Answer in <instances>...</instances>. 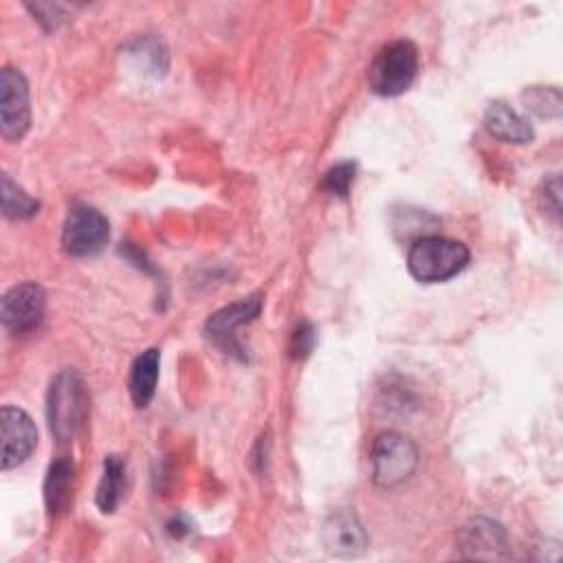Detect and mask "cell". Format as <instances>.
<instances>
[{"instance_id":"cell-1","label":"cell","mask_w":563,"mask_h":563,"mask_svg":"<svg viewBox=\"0 0 563 563\" xmlns=\"http://www.w3.org/2000/svg\"><path fill=\"white\" fill-rule=\"evenodd\" d=\"M471 253L466 244L442 235H420L407 253V268L422 284H438L466 268Z\"/></svg>"},{"instance_id":"cell-2","label":"cell","mask_w":563,"mask_h":563,"mask_svg":"<svg viewBox=\"0 0 563 563\" xmlns=\"http://www.w3.org/2000/svg\"><path fill=\"white\" fill-rule=\"evenodd\" d=\"M86 413H88V394H86L84 378L79 376L77 369H62L53 378L46 396V418H48L51 433L59 442L73 440L79 433L86 420Z\"/></svg>"},{"instance_id":"cell-3","label":"cell","mask_w":563,"mask_h":563,"mask_svg":"<svg viewBox=\"0 0 563 563\" xmlns=\"http://www.w3.org/2000/svg\"><path fill=\"white\" fill-rule=\"evenodd\" d=\"M418 75V48L409 40H394L385 44L367 70L372 92L380 97L402 95Z\"/></svg>"},{"instance_id":"cell-4","label":"cell","mask_w":563,"mask_h":563,"mask_svg":"<svg viewBox=\"0 0 563 563\" xmlns=\"http://www.w3.org/2000/svg\"><path fill=\"white\" fill-rule=\"evenodd\" d=\"M369 464L372 482L380 488H394L413 475L418 466V446L400 431H383L372 442Z\"/></svg>"},{"instance_id":"cell-5","label":"cell","mask_w":563,"mask_h":563,"mask_svg":"<svg viewBox=\"0 0 563 563\" xmlns=\"http://www.w3.org/2000/svg\"><path fill=\"white\" fill-rule=\"evenodd\" d=\"M110 238L106 216L90 205H75L62 229V246L68 255L86 257L99 253Z\"/></svg>"},{"instance_id":"cell-6","label":"cell","mask_w":563,"mask_h":563,"mask_svg":"<svg viewBox=\"0 0 563 563\" xmlns=\"http://www.w3.org/2000/svg\"><path fill=\"white\" fill-rule=\"evenodd\" d=\"M46 292L37 282H22L9 288L0 301L2 325L11 334H31L44 321Z\"/></svg>"},{"instance_id":"cell-7","label":"cell","mask_w":563,"mask_h":563,"mask_svg":"<svg viewBox=\"0 0 563 563\" xmlns=\"http://www.w3.org/2000/svg\"><path fill=\"white\" fill-rule=\"evenodd\" d=\"M31 128L29 84L20 68L0 70V132L7 141H20Z\"/></svg>"},{"instance_id":"cell-8","label":"cell","mask_w":563,"mask_h":563,"mask_svg":"<svg viewBox=\"0 0 563 563\" xmlns=\"http://www.w3.org/2000/svg\"><path fill=\"white\" fill-rule=\"evenodd\" d=\"M2 433V468H15L24 464L37 446V429L31 416L13 405H4L0 411Z\"/></svg>"},{"instance_id":"cell-9","label":"cell","mask_w":563,"mask_h":563,"mask_svg":"<svg viewBox=\"0 0 563 563\" xmlns=\"http://www.w3.org/2000/svg\"><path fill=\"white\" fill-rule=\"evenodd\" d=\"M321 541L334 556H358L367 548V532L358 515L350 508H339L328 515L321 526Z\"/></svg>"},{"instance_id":"cell-10","label":"cell","mask_w":563,"mask_h":563,"mask_svg":"<svg viewBox=\"0 0 563 563\" xmlns=\"http://www.w3.org/2000/svg\"><path fill=\"white\" fill-rule=\"evenodd\" d=\"M457 545L464 556L471 559H506L508 552V537L504 528L490 519H471L462 526Z\"/></svg>"},{"instance_id":"cell-11","label":"cell","mask_w":563,"mask_h":563,"mask_svg":"<svg viewBox=\"0 0 563 563\" xmlns=\"http://www.w3.org/2000/svg\"><path fill=\"white\" fill-rule=\"evenodd\" d=\"M262 312V297L260 295H249L242 297L240 301L220 308L207 319V334L216 343H220L227 350H235V330L249 321H253Z\"/></svg>"},{"instance_id":"cell-12","label":"cell","mask_w":563,"mask_h":563,"mask_svg":"<svg viewBox=\"0 0 563 563\" xmlns=\"http://www.w3.org/2000/svg\"><path fill=\"white\" fill-rule=\"evenodd\" d=\"M484 128L490 136L504 143L523 145L534 139V130L526 117H521L515 108H510L504 101L488 103L484 112Z\"/></svg>"},{"instance_id":"cell-13","label":"cell","mask_w":563,"mask_h":563,"mask_svg":"<svg viewBox=\"0 0 563 563\" xmlns=\"http://www.w3.org/2000/svg\"><path fill=\"white\" fill-rule=\"evenodd\" d=\"M73 482H75V466L70 460L59 457L48 466L44 477V504L48 515L57 517L68 510L73 499Z\"/></svg>"},{"instance_id":"cell-14","label":"cell","mask_w":563,"mask_h":563,"mask_svg":"<svg viewBox=\"0 0 563 563\" xmlns=\"http://www.w3.org/2000/svg\"><path fill=\"white\" fill-rule=\"evenodd\" d=\"M158 367H161V352L156 347H150L141 352L130 369V396L136 407H147L150 400L154 398L156 383H158Z\"/></svg>"},{"instance_id":"cell-15","label":"cell","mask_w":563,"mask_h":563,"mask_svg":"<svg viewBox=\"0 0 563 563\" xmlns=\"http://www.w3.org/2000/svg\"><path fill=\"white\" fill-rule=\"evenodd\" d=\"M123 486H125V462L117 455H108L103 460V471L97 486V506L101 512H112L119 506Z\"/></svg>"},{"instance_id":"cell-16","label":"cell","mask_w":563,"mask_h":563,"mask_svg":"<svg viewBox=\"0 0 563 563\" xmlns=\"http://www.w3.org/2000/svg\"><path fill=\"white\" fill-rule=\"evenodd\" d=\"M40 202L31 198L18 183L11 180L9 174L2 176V213L9 220H26L35 216Z\"/></svg>"},{"instance_id":"cell-17","label":"cell","mask_w":563,"mask_h":563,"mask_svg":"<svg viewBox=\"0 0 563 563\" xmlns=\"http://www.w3.org/2000/svg\"><path fill=\"white\" fill-rule=\"evenodd\" d=\"M526 108L537 112L539 117H559L561 114V92L556 86H545V88H530L523 92Z\"/></svg>"},{"instance_id":"cell-18","label":"cell","mask_w":563,"mask_h":563,"mask_svg":"<svg viewBox=\"0 0 563 563\" xmlns=\"http://www.w3.org/2000/svg\"><path fill=\"white\" fill-rule=\"evenodd\" d=\"M354 178H356V163L352 161H343L334 167H330L323 176V183L321 187L330 194V196H336V198H345L354 185Z\"/></svg>"},{"instance_id":"cell-19","label":"cell","mask_w":563,"mask_h":563,"mask_svg":"<svg viewBox=\"0 0 563 563\" xmlns=\"http://www.w3.org/2000/svg\"><path fill=\"white\" fill-rule=\"evenodd\" d=\"M314 341H317V330L312 328V323L303 321L295 328V332L290 334V341H288V356L295 358V361H301L306 358L312 347H314Z\"/></svg>"},{"instance_id":"cell-20","label":"cell","mask_w":563,"mask_h":563,"mask_svg":"<svg viewBox=\"0 0 563 563\" xmlns=\"http://www.w3.org/2000/svg\"><path fill=\"white\" fill-rule=\"evenodd\" d=\"M559 178L552 176L550 180L543 183V198H550V211L554 216H559V209H561V196H559Z\"/></svg>"}]
</instances>
